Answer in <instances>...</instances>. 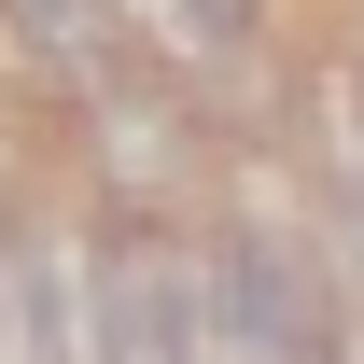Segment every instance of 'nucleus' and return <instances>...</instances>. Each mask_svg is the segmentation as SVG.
Wrapping results in <instances>:
<instances>
[{
    "instance_id": "f257e3e1",
    "label": "nucleus",
    "mask_w": 364,
    "mask_h": 364,
    "mask_svg": "<svg viewBox=\"0 0 364 364\" xmlns=\"http://www.w3.org/2000/svg\"><path fill=\"white\" fill-rule=\"evenodd\" d=\"M85 154H98V196H112L127 225H168V210H182V182L210 168L196 98H182L168 70H112V85L85 98Z\"/></svg>"
},
{
    "instance_id": "f03ea898",
    "label": "nucleus",
    "mask_w": 364,
    "mask_h": 364,
    "mask_svg": "<svg viewBox=\"0 0 364 364\" xmlns=\"http://www.w3.org/2000/svg\"><path fill=\"white\" fill-rule=\"evenodd\" d=\"M196 309H210V238H182V225H112L98 238V336H112V364H182Z\"/></svg>"
},
{
    "instance_id": "7ed1b4c3",
    "label": "nucleus",
    "mask_w": 364,
    "mask_h": 364,
    "mask_svg": "<svg viewBox=\"0 0 364 364\" xmlns=\"http://www.w3.org/2000/svg\"><path fill=\"white\" fill-rule=\"evenodd\" d=\"M0 364H112L85 238H14L0 252Z\"/></svg>"
},
{
    "instance_id": "20e7f679",
    "label": "nucleus",
    "mask_w": 364,
    "mask_h": 364,
    "mask_svg": "<svg viewBox=\"0 0 364 364\" xmlns=\"http://www.w3.org/2000/svg\"><path fill=\"white\" fill-rule=\"evenodd\" d=\"M112 28L168 56V85H225L267 56V0H112Z\"/></svg>"
},
{
    "instance_id": "39448f33",
    "label": "nucleus",
    "mask_w": 364,
    "mask_h": 364,
    "mask_svg": "<svg viewBox=\"0 0 364 364\" xmlns=\"http://www.w3.org/2000/svg\"><path fill=\"white\" fill-rule=\"evenodd\" d=\"M0 28H14V56H28L43 85H70V98H98L112 70H127L112 0H0Z\"/></svg>"
},
{
    "instance_id": "423d86ee",
    "label": "nucleus",
    "mask_w": 364,
    "mask_h": 364,
    "mask_svg": "<svg viewBox=\"0 0 364 364\" xmlns=\"http://www.w3.org/2000/svg\"><path fill=\"white\" fill-rule=\"evenodd\" d=\"M0 252H14V225H0Z\"/></svg>"
}]
</instances>
